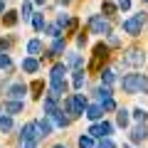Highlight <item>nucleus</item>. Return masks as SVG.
Wrapping results in <instances>:
<instances>
[{"mask_svg":"<svg viewBox=\"0 0 148 148\" xmlns=\"http://www.w3.org/2000/svg\"><path fill=\"white\" fill-rule=\"evenodd\" d=\"M86 96L84 94H74V96H69L67 101H64V106H67V114H72V116H79V114H84V109H86Z\"/></svg>","mask_w":148,"mask_h":148,"instance_id":"obj_1","label":"nucleus"},{"mask_svg":"<svg viewBox=\"0 0 148 148\" xmlns=\"http://www.w3.org/2000/svg\"><path fill=\"white\" fill-rule=\"evenodd\" d=\"M25 138H30V141H42L45 138V128H42V123L40 121H32V123H27L25 128H22V141H25Z\"/></svg>","mask_w":148,"mask_h":148,"instance_id":"obj_2","label":"nucleus"},{"mask_svg":"<svg viewBox=\"0 0 148 148\" xmlns=\"http://www.w3.org/2000/svg\"><path fill=\"white\" fill-rule=\"evenodd\" d=\"M121 86L126 94H138L141 91V74H126L121 79Z\"/></svg>","mask_w":148,"mask_h":148,"instance_id":"obj_3","label":"nucleus"},{"mask_svg":"<svg viewBox=\"0 0 148 148\" xmlns=\"http://www.w3.org/2000/svg\"><path fill=\"white\" fill-rule=\"evenodd\" d=\"M89 27L96 32V35H111L109 20H104L101 15H91V17H89Z\"/></svg>","mask_w":148,"mask_h":148,"instance_id":"obj_4","label":"nucleus"},{"mask_svg":"<svg viewBox=\"0 0 148 148\" xmlns=\"http://www.w3.org/2000/svg\"><path fill=\"white\" fill-rule=\"evenodd\" d=\"M123 62H126V64H131V67H141V64L146 62V54H143L141 49H128V52H126V57H123Z\"/></svg>","mask_w":148,"mask_h":148,"instance_id":"obj_5","label":"nucleus"},{"mask_svg":"<svg viewBox=\"0 0 148 148\" xmlns=\"http://www.w3.org/2000/svg\"><path fill=\"white\" fill-rule=\"evenodd\" d=\"M141 27H143V22L138 20L136 15H133V17H128V20H123V32H128V35H133V37H136V35H141Z\"/></svg>","mask_w":148,"mask_h":148,"instance_id":"obj_6","label":"nucleus"},{"mask_svg":"<svg viewBox=\"0 0 148 148\" xmlns=\"http://www.w3.org/2000/svg\"><path fill=\"white\" fill-rule=\"evenodd\" d=\"M27 91H30V86H25V84H12L10 89H8V96H10V99H15V101H22Z\"/></svg>","mask_w":148,"mask_h":148,"instance_id":"obj_7","label":"nucleus"},{"mask_svg":"<svg viewBox=\"0 0 148 148\" xmlns=\"http://www.w3.org/2000/svg\"><path fill=\"white\" fill-rule=\"evenodd\" d=\"M146 138H148V126H146V123H138V126L131 131V141L133 143H141V141H146Z\"/></svg>","mask_w":148,"mask_h":148,"instance_id":"obj_8","label":"nucleus"},{"mask_svg":"<svg viewBox=\"0 0 148 148\" xmlns=\"http://www.w3.org/2000/svg\"><path fill=\"white\" fill-rule=\"evenodd\" d=\"M101 116H104V106H99V104L86 106V119H89V121H99Z\"/></svg>","mask_w":148,"mask_h":148,"instance_id":"obj_9","label":"nucleus"},{"mask_svg":"<svg viewBox=\"0 0 148 148\" xmlns=\"http://www.w3.org/2000/svg\"><path fill=\"white\" fill-rule=\"evenodd\" d=\"M22 109H25L22 101H15V99H12V101H5V114H10V116H12V114H20Z\"/></svg>","mask_w":148,"mask_h":148,"instance_id":"obj_10","label":"nucleus"},{"mask_svg":"<svg viewBox=\"0 0 148 148\" xmlns=\"http://www.w3.org/2000/svg\"><path fill=\"white\" fill-rule=\"evenodd\" d=\"M49 121H52V123H57V126H69V119L64 116V111H62V109H57V111H54L52 116H49Z\"/></svg>","mask_w":148,"mask_h":148,"instance_id":"obj_11","label":"nucleus"},{"mask_svg":"<svg viewBox=\"0 0 148 148\" xmlns=\"http://www.w3.org/2000/svg\"><path fill=\"white\" fill-rule=\"evenodd\" d=\"M22 69L30 72V74H35L37 69H40V62H37L35 57H25V59H22Z\"/></svg>","mask_w":148,"mask_h":148,"instance_id":"obj_12","label":"nucleus"},{"mask_svg":"<svg viewBox=\"0 0 148 148\" xmlns=\"http://www.w3.org/2000/svg\"><path fill=\"white\" fill-rule=\"evenodd\" d=\"M42 109H45V116H52L54 111H57V99L47 96V99H45V104H42Z\"/></svg>","mask_w":148,"mask_h":148,"instance_id":"obj_13","label":"nucleus"},{"mask_svg":"<svg viewBox=\"0 0 148 148\" xmlns=\"http://www.w3.org/2000/svg\"><path fill=\"white\" fill-rule=\"evenodd\" d=\"M128 121H131V114H128L126 109H119V114H116V123H119L121 128H126Z\"/></svg>","mask_w":148,"mask_h":148,"instance_id":"obj_14","label":"nucleus"},{"mask_svg":"<svg viewBox=\"0 0 148 148\" xmlns=\"http://www.w3.org/2000/svg\"><path fill=\"white\" fill-rule=\"evenodd\" d=\"M0 131L3 133H8V131H12V119H10V114H0Z\"/></svg>","mask_w":148,"mask_h":148,"instance_id":"obj_15","label":"nucleus"},{"mask_svg":"<svg viewBox=\"0 0 148 148\" xmlns=\"http://www.w3.org/2000/svg\"><path fill=\"white\" fill-rule=\"evenodd\" d=\"M20 17H22V20H30V17H35V15H32V3H30V0H25V3H22V10H20Z\"/></svg>","mask_w":148,"mask_h":148,"instance_id":"obj_16","label":"nucleus"},{"mask_svg":"<svg viewBox=\"0 0 148 148\" xmlns=\"http://www.w3.org/2000/svg\"><path fill=\"white\" fill-rule=\"evenodd\" d=\"M101 82H104L106 86L114 84V82H116V72H114V69H104V72H101Z\"/></svg>","mask_w":148,"mask_h":148,"instance_id":"obj_17","label":"nucleus"},{"mask_svg":"<svg viewBox=\"0 0 148 148\" xmlns=\"http://www.w3.org/2000/svg\"><path fill=\"white\" fill-rule=\"evenodd\" d=\"M42 52V42L40 40H30L27 42V54H40Z\"/></svg>","mask_w":148,"mask_h":148,"instance_id":"obj_18","label":"nucleus"},{"mask_svg":"<svg viewBox=\"0 0 148 148\" xmlns=\"http://www.w3.org/2000/svg\"><path fill=\"white\" fill-rule=\"evenodd\" d=\"M94 94L99 96V101H101V104H104L106 99H111V89H109V86H106V84H104V86H99V89H96Z\"/></svg>","mask_w":148,"mask_h":148,"instance_id":"obj_19","label":"nucleus"},{"mask_svg":"<svg viewBox=\"0 0 148 148\" xmlns=\"http://www.w3.org/2000/svg\"><path fill=\"white\" fill-rule=\"evenodd\" d=\"M94 57H101V59H106V57H109V47H106L104 42H99V45L94 47Z\"/></svg>","mask_w":148,"mask_h":148,"instance_id":"obj_20","label":"nucleus"},{"mask_svg":"<svg viewBox=\"0 0 148 148\" xmlns=\"http://www.w3.org/2000/svg\"><path fill=\"white\" fill-rule=\"evenodd\" d=\"M57 25H59V27H74V25H77V20H74V17H69V15H59Z\"/></svg>","mask_w":148,"mask_h":148,"instance_id":"obj_21","label":"nucleus"},{"mask_svg":"<svg viewBox=\"0 0 148 148\" xmlns=\"http://www.w3.org/2000/svg\"><path fill=\"white\" fill-rule=\"evenodd\" d=\"M84 82H86V74L84 72H77V74H74V79H72V84H74V89H82Z\"/></svg>","mask_w":148,"mask_h":148,"instance_id":"obj_22","label":"nucleus"},{"mask_svg":"<svg viewBox=\"0 0 148 148\" xmlns=\"http://www.w3.org/2000/svg\"><path fill=\"white\" fill-rule=\"evenodd\" d=\"M62 52H64V40L57 37V40L52 42V54H62Z\"/></svg>","mask_w":148,"mask_h":148,"instance_id":"obj_23","label":"nucleus"},{"mask_svg":"<svg viewBox=\"0 0 148 148\" xmlns=\"http://www.w3.org/2000/svg\"><path fill=\"white\" fill-rule=\"evenodd\" d=\"M3 22H5L8 27H12L17 22V12H5V15H3Z\"/></svg>","mask_w":148,"mask_h":148,"instance_id":"obj_24","label":"nucleus"},{"mask_svg":"<svg viewBox=\"0 0 148 148\" xmlns=\"http://www.w3.org/2000/svg\"><path fill=\"white\" fill-rule=\"evenodd\" d=\"M79 148H94V136H82L79 138Z\"/></svg>","mask_w":148,"mask_h":148,"instance_id":"obj_25","label":"nucleus"},{"mask_svg":"<svg viewBox=\"0 0 148 148\" xmlns=\"http://www.w3.org/2000/svg\"><path fill=\"white\" fill-rule=\"evenodd\" d=\"M64 64H67V67H79V64H82V57H79V54H69Z\"/></svg>","mask_w":148,"mask_h":148,"instance_id":"obj_26","label":"nucleus"},{"mask_svg":"<svg viewBox=\"0 0 148 148\" xmlns=\"http://www.w3.org/2000/svg\"><path fill=\"white\" fill-rule=\"evenodd\" d=\"M32 25H35L37 32H42V30H45V17H42V15H35V17H32Z\"/></svg>","mask_w":148,"mask_h":148,"instance_id":"obj_27","label":"nucleus"},{"mask_svg":"<svg viewBox=\"0 0 148 148\" xmlns=\"http://www.w3.org/2000/svg\"><path fill=\"white\" fill-rule=\"evenodd\" d=\"M96 148H116V143H114L109 136H106V138H101V141L96 143Z\"/></svg>","mask_w":148,"mask_h":148,"instance_id":"obj_28","label":"nucleus"},{"mask_svg":"<svg viewBox=\"0 0 148 148\" xmlns=\"http://www.w3.org/2000/svg\"><path fill=\"white\" fill-rule=\"evenodd\" d=\"M146 116H148L146 109H136V111H133V119H136V121H141V123H146Z\"/></svg>","mask_w":148,"mask_h":148,"instance_id":"obj_29","label":"nucleus"},{"mask_svg":"<svg viewBox=\"0 0 148 148\" xmlns=\"http://www.w3.org/2000/svg\"><path fill=\"white\" fill-rule=\"evenodd\" d=\"M99 126H101V136H104V138H106V136H109V133H111V131H114V126H111V123H109V121H101V123H99Z\"/></svg>","mask_w":148,"mask_h":148,"instance_id":"obj_30","label":"nucleus"},{"mask_svg":"<svg viewBox=\"0 0 148 148\" xmlns=\"http://www.w3.org/2000/svg\"><path fill=\"white\" fill-rule=\"evenodd\" d=\"M89 136H94V138H104V136H101V126H99V123H94V126L89 128Z\"/></svg>","mask_w":148,"mask_h":148,"instance_id":"obj_31","label":"nucleus"},{"mask_svg":"<svg viewBox=\"0 0 148 148\" xmlns=\"http://www.w3.org/2000/svg\"><path fill=\"white\" fill-rule=\"evenodd\" d=\"M10 67V57L8 54H0V69H8Z\"/></svg>","mask_w":148,"mask_h":148,"instance_id":"obj_32","label":"nucleus"},{"mask_svg":"<svg viewBox=\"0 0 148 148\" xmlns=\"http://www.w3.org/2000/svg\"><path fill=\"white\" fill-rule=\"evenodd\" d=\"M101 106H104V111H114V109H116V104H114V99H106V101H104Z\"/></svg>","mask_w":148,"mask_h":148,"instance_id":"obj_33","label":"nucleus"},{"mask_svg":"<svg viewBox=\"0 0 148 148\" xmlns=\"http://www.w3.org/2000/svg\"><path fill=\"white\" fill-rule=\"evenodd\" d=\"M20 148H37V141H30V138H25Z\"/></svg>","mask_w":148,"mask_h":148,"instance_id":"obj_34","label":"nucleus"},{"mask_svg":"<svg viewBox=\"0 0 148 148\" xmlns=\"http://www.w3.org/2000/svg\"><path fill=\"white\" fill-rule=\"evenodd\" d=\"M47 32L52 37H59V25H52V27H47Z\"/></svg>","mask_w":148,"mask_h":148,"instance_id":"obj_35","label":"nucleus"},{"mask_svg":"<svg viewBox=\"0 0 148 148\" xmlns=\"http://www.w3.org/2000/svg\"><path fill=\"white\" fill-rule=\"evenodd\" d=\"M141 91L148 94V77H143V74H141Z\"/></svg>","mask_w":148,"mask_h":148,"instance_id":"obj_36","label":"nucleus"},{"mask_svg":"<svg viewBox=\"0 0 148 148\" xmlns=\"http://www.w3.org/2000/svg\"><path fill=\"white\" fill-rule=\"evenodd\" d=\"M119 8H121V10H128V8H131V0H119Z\"/></svg>","mask_w":148,"mask_h":148,"instance_id":"obj_37","label":"nucleus"},{"mask_svg":"<svg viewBox=\"0 0 148 148\" xmlns=\"http://www.w3.org/2000/svg\"><path fill=\"white\" fill-rule=\"evenodd\" d=\"M77 45H79V47H84V45H86V35H84V32L77 37Z\"/></svg>","mask_w":148,"mask_h":148,"instance_id":"obj_38","label":"nucleus"},{"mask_svg":"<svg viewBox=\"0 0 148 148\" xmlns=\"http://www.w3.org/2000/svg\"><path fill=\"white\" fill-rule=\"evenodd\" d=\"M104 12L106 15H114V5H111V3H104Z\"/></svg>","mask_w":148,"mask_h":148,"instance_id":"obj_39","label":"nucleus"},{"mask_svg":"<svg viewBox=\"0 0 148 148\" xmlns=\"http://www.w3.org/2000/svg\"><path fill=\"white\" fill-rule=\"evenodd\" d=\"M136 17H138V20H141V22H143V25H146V22H148V12H138Z\"/></svg>","mask_w":148,"mask_h":148,"instance_id":"obj_40","label":"nucleus"},{"mask_svg":"<svg viewBox=\"0 0 148 148\" xmlns=\"http://www.w3.org/2000/svg\"><path fill=\"white\" fill-rule=\"evenodd\" d=\"M30 89H32V91H42V82H35V84H32Z\"/></svg>","mask_w":148,"mask_h":148,"instance_id":"obj_41","label":"nucleus"},{"mask_svg":"<svg viewBox=\"0 0 148 148\" xmlns=\"http://www.w3.org/2000/svg\"><path fill=\"white\" fill-rule=\"evenodd\" d=\"M109 45H111V47H116V45H119V37L111 35V37H109Z\"/></svg>","mask_w":148,"mask_h":148,"instance_id":"obj_42","label":"nucleus"},{"mask_svg":"<svg viewBox=\"0 0 148 148\" xmlns=\"http://www.w3.org/2000/svg\"><path fill=\"white\" fill-rule=\"evenodd\" d=\"M35 5H45V0H35Z\"/></svg>","mask_w":148,"mask_h":148,"instance_id":"obj_43","label":"nucleus"},{"mask_svg":"<svg viewBox=\"0 0 148 148\" xmlns=\"http://www.w3.org/2000/svg\"><path fill=\"white\" fill-rule=\"evenodd\" d=\"M0 10H3V0H0Z\"/></svg>","mask_w":148,"mask_h":148,"instance_id":"obj_44","label":"nucleus"},{"mask_svg":"<svg viewBox=\"0 0 148 148\" xmlns=\"http://www.w3.org/2000/svg\"><path fill=\"white\" fill-rule=\"evenodd\" d=\"M54 148H64V146H54Z\"/></svg>","mask_w":148,"mask_h":148,"instance_id":"obj_45","label":"nucleus"},{"mask_svg":"<svg viewBox=\"0 0 148 148\" xmlns=\"http://www.w3.org/2000/svg\"><path fill=\"white\" fill-rule=\"evenodd\" d=\"M146 3H148V0H146Z\"/></svg>","mask_w":148,"mask_h":148,"instance_id":"obj_46","label":"nucleus"}]
</instances>
